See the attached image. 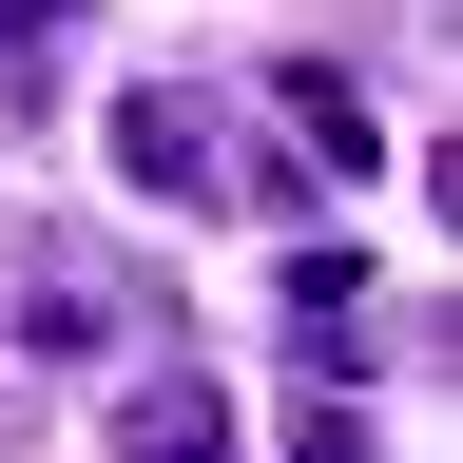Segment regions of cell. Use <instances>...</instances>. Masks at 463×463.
<instances>
[{
	"instance_id": "cell-5",
	"label": "cell",
	"mask_w": 463,
	"mask_h": 463,
	"mask_svg": "<svg viewBox=\"0 0 463 463\" xmlns=\"http://www.w3.org/2000/svg\"><path fill=\"white\" fill-rule=\"evenodd\" d=\"M289 463H367V425H347V405H309V425H289Z\"/></svg>"
},
{
	"instance_id": "cell-4",
	"label": "cell",
	"mask_w": 463,
	"mask_h": 463,
	"mask_svg": "<svg viewBox=\"0 0 463 463\" xmlns=\"http://www.w3.org/2000/svg\"><path fill=\"white\" fill-rule=\"evenodd\" d=\"M289 136H309L328 174H386V136H367V97H347V78H328V58H309V78H289Z\"/></svg>"
},
{
	"instance_id": "cell-2",
	"label": "cell",
	"mask_w": 463,
	"mask_h": 463,
	"mask_svg": "<svg viewBox=\"0 0 463 463\" xmlns=\"http://www.w3.org/2000/svg\"><path fill=\"white\" fill-rule=\"evenodd\" d=\"M116 174L136 194H213V116L194 97H116Z\"/></svg>"
},
{
	"instance_id": "cell-3",
	"label": "cell",
	"mask_w": 463,
	"mask_h": 463,
	"mask_svg": "<svg viewBox=\"0 0 463 463\" xmlns=\"http://www.w3.org/2000/svg\"><path fill=\"white\" fill-rule=\"evenodd\" d=\"M289 328L309 367H367V251H289Z\"/></svg>"
},
{
	"instance_id": "cell-1",
	"label": "cell",
	"mask_w": 463,
	"mask_h": 463,
	"mask_svg": "<svg viewBox=\"0 0 463 463\" xmlns=\"http://www.w3.org/2000/svg\"><path fill=\"white\" fill-rule=\"evenodd\" d=\"M116 463H232V405H213L194 367H155L136 405H116Z\"/></svg>"
},
{
	"instance_id": "cell-6",
	"label": "cell",
	"mask_w": 463,
	"mask_h": 463,
	"mask_svg": "<svg viewBox=\"0 0 463 463\" xmlns=\"http://www.w3.org/2000/svg\"><path fill=\"white\" fill-rule=\"evenodd\" d=\"M58 20H78V0H0V58H39V39H58Z\"/></svg>"
}]
</instances>
